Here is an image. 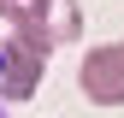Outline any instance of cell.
Instances as JSON below:
<instances>
[{"mask_svg":"<svg viewBox=\"0 0 124 118\" xmlns=\"http://www.w3.org/2000/svg\"><path fill=\"white\" fill-rule=\"evenodd\" d=\"M0 18H6L18 36H36L41 47H65L83 30V12L71 0H0Z\"/></svg>","mask_w":124,"mask_h":118,"instance_id":"obj_1","label":"cell"},{"mask_svg":"<svg viewBox=\"0 0 124 118\" xmlns=\"http://www.w3.org/2000/svg\"><path fill=\"white\" fill-rule=\"evenodd\" d=\"M0 71H6V53H0Z\"/></svg>","mask_w":124,"mask_h":118,"instance_id":"obj_4","label":"cell"},{"mask_svg":"<svg viewBox=\"0 0 124 118\" xmlns=\"http://www.w3.org/2000/svg\"><path fill=\"white\" fill-rule=\"evenodd\" d=\"M0 53H6V71H0V100H18V95H30V88L41 83V65H47L53 47H41L36 36H18V30H12V41H6Z\"/></svg>","mask_w":124,"mask_h":118,"instance_id":"obj_3","label":"cell"},{"mask_svg":"<svg viewBox=\"0 0 124 118\" xmlns=\"http://www.w3.org/2000/svg\"><path fill=\"white\" fill-rule=\"evenodd\" d=\"M77 88H83L95 106H124V47H118V41H106V47H89V53H83Z\"/></svg>","mask_w":124,"mask_h":118,"instance_id":"obj_2","label":"cell"}]
</instances>
